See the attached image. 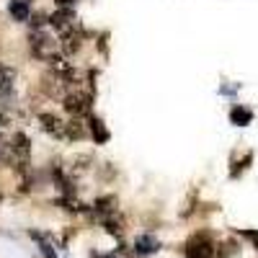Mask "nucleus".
Wrapping results in <instances>:
<instances>
[{
  "label": "nucleus",
  "instance_id": "nucleus-9",
  "mask_svg": "<svg viewBox=\"0 0 258 258\" xmlns=\"http://www.w3.org/2000/svg\"><path fill=\"white\" fill-rule=\"evenodd\" d=\"M80 47H83V36L78 31H70V34L62 36V52L64 54H75Z\"/></svg>",
  "mask_w": 258,
  "mask_h": 258
},
{
  "label": "nucleus",
  "instance_id": "nucleus-13",
  "mask_svg": "<svg viewBox=\"0 0 258 258\" xmlns=\"http://www.w3.org/2000/svg\"><path fill=\"white\" fill-rule=\"evenodd\" d=\"M217 258H238V248L232 243H225L220 250H217Z\"/></svg>",
  "mask_w": 258,
  "mask_h": 258
},
{
  "label": "nucleus",
  "instance_id": "nucleus-3",
  "mask_svg": "<svg viewBox=\"0 0 258 258\" xmlns=\"http://www.w3.org/2000/svg\"><path fill=\"white\" fill-rule=\"evenodd\" d=\"M49 24H52V29L54 31H59L62 36L64 34H70V31H75V11L73 8H57L52 16H49Z\"/></svg>",
  "mask_w": 258,
  "mask_h": 258
},
{
  "label": "nucleus",
  "instance_id": "nucleus-8",
  "mask_svg": "<svg viewBox=\"0 0 258 258\" xmlns=\"http://www.w3.org/2000/svg\"><path fill=\"white\" fill-rule=\"evenodd\" d=\"M88 129H91V137H93V142H98V145L109 142V129L103 126V121H101L98 116H91V121H88Z\"/></svg>",
  "mask_w": 258,
  "mask_h": 258
},
{
  "label": "nucleus",
  "instance_id": "nucleus-7",
  "mask_svg": "<svg viewBox=\"0 0 258 258\" xmlns=\"http://www.w3.org/2000/svg\"><path fill=\"white\" fill-rule=\"evenodd\" d=\"M13 83H16V70L8 64H0V96L13 93Z\"/></svg>",
  "mask_w": 258,
  "mask_h": 258
},
{
  "label": "nucleus",
  "instance_id": "nucleus-12",
  "mask_svg": "<svg viewBox=\"0 0 258 258\" xmlns=\"http://www.w3.org/2000/svg\"><path fill=\"white\" fill-rule=\"evenodd\" d=\"M68 140H83L85 137V129H83V121H78V116L73 121H68V132H64Z\"/></svg>",
  "mask_w": 258,
  "mask_h": 258
},
{
  "label": "nucleus",
  "instance_id": "nucleus-11",
  "mask_svg": "<svg viewBox=\"0 0 258 258\" xmlns=\"http://www.w3.org/2000/svg\"><path fill=\"white\" fill-rule=\"evenodd\" d=\"M230 121L238 124V126H248L253 121V111L245 109V106H235V109L230 111Z\"/></svg>",
  "mask_w": 258,
  "mask_h": 258
},
{
  "label": "nucleus",
  "instance_id": "nucleus-14",
  "mask_svg": "<svg viewBox=\"0 0 258 258\" xmlns=\"http://www.w3.org/2000/svg\"><path fill=\"white\" fill-rule=\"evenodd\" d=\"M31 238H36V240H41V235H39V232H31ZM41 253H44L47 258H57V253H54V248H52L49 243H44V240H41Z\"/></svg>",
  "mask_w": 258,
  "mask_h": 258
},
{
  "label": "nucleus",
  "instance_id": "nucleus-15",
  "mask_svg": "<svg viewBox=\"0 0 258 258\" xmlns=\"http://www.w3.org/2000/svg\"><path fill=\"white\" fill-rule=\"evenodd\" d=\"M54 3H57V8H73L75 0H54Z\"/></svg>",
  "mask_w": 258,
  "mask_h": 258
},
{
  "label": "nucleus",
  "instance_id": "nucleus-10",
  "mask_svg": "<svg viewBox=\"0 0 258 258\" xmlns=\"http://www.w3.org/2000/svg\"><path fill=\"white\" fill-rule=\"evenodd\" d=\"M135 250H137L140 255L155 253V250H158V240L153 238V235H140V238L135 240Z\"/></svg>",
  "mask_w": 258,
  "mask_h": 258
},
{
  "label": "nucleus",
  "instance_id": "nucleus-4",
  "mask_svg": "<svg viewBox=\"0 0 258 258\" xmlns=\"http://www.w3.org/2000/svg\"><path fill=\"white\" fill-rule=\"evenodd\" d=\"M214 255V245L207 235H197L191 238L186 245V258H212Z\"/></svg>",
  "mask_w": 258,
  "mask_h": 258
},
{
  "label": "nucleus",
  "instance_id": "nucleus-5",
  "mask_svg": "<svg viewBox=\"0 0 258 258\" xmlns=\"http://www.w3.org/2000/svg\"><path fill=\"white\" fill-rule=\"evenodd\" d=\"M39 124H41V129H44L47 135H52V137H64V132H68V124H64L57 114H49V111L39 114Z\"/></svg>",
  "mask_w": 258,
  "mask_h": 258
},
{
  "label": "nucleus",
  "instance_id": "nucleus-1",
  "mask_svg": "<svg viewBox=\"0 0 258 258\" xmlns=\"http://www.w3.org/2000/svg\"><path fill=\"white\" fill-rule=\"evenodd\" d=\"M29 49L36 59H44L49 62L54 57V49H57V39L52 34H47L44 29H34L29 34Z\"/></svg>",
  "mask_w": 258,
  "mask_h": 258
},
{
  "label": "nucleus",
  "instance_id": "nucleus-2",
  "mask_svg": "<svg viewBox=\"0 0 258 258\" xmlns=\"http://www.w3.org/2000/svg\"><path fill=\"white\" fill-rule=\"evenodd\" d=\"M64 103V111L73 114V116H85V114H91V96L88 93H83V91H73L62 98Z\"/></svg>",
  "mask_w": 258,
  "mask_h": 258
},
{
  "label": "nucleus",
  "instance_id": "nucleus-6",
  "mask_svg": "<svg viewBox=\"0 0 258 258\" xmlns=\"http://www.w3.org/2000/svg\"><path fill=\"white\" fill-rule=\"evenodd\" d=\"M8 13L13 21H18V24H24V21L31 18V8H29V0H11L8 3Z\"/></svg>",
  "mask_w": 258,
  "mask_h": 258
},
{
  "label": "nucleus",
  "instance_id": "nucleus-16",
  "mask_svg": "<svg viewBox=\"0 0 258 258\" xmlns=\"http://www.w3.org/2000/svg\"><path fill=\"white\" fill-rule=\"evenodd\" d=\"M255 248H258V243H255Z\"/></svg>",
  "mask_w": 258,
  "mask_h": 258
}]
</instances>
